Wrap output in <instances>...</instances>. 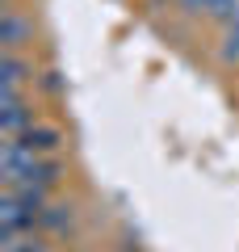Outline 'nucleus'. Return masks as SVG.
Wrapping results in <instances>:
<instances>
[{
    "label": "nucleus",
    "instance_id": "obj_1",
    "mask_svg": "<svg viewBox=\"0 0 239 252\" xmlns=\"http://www.w3.org/2000/svg\"><path fill=\"white\" fill-rule=\"evenodd\" d=\"M0 126H4V139H21L30 126V114L21 105L17 89H0Z\"/></svg>",
    "mask_w": 239,
    "mask_h": 252
},
{
    "label": "nucleus",
    "instance_id": "obj_2",
    "mask_svg": "<svg viewBox=\"0 0 239 252\" xmlns=\"http://www.w3.org/2000/svg\"><path fill=\"white\" fill-rule=\"evenodd\" d=\"M21 143H26L34 156H55V152L63 147V135L55 130V126H38V122H30V126H26V135H21Z\"/></svg>",
    "mask_w": 239,
    "mask_h": 252
},
{
    "label": "nucleus",
    "instance_id": "obj_3",
    "mask_svg": "<svg viewBox=\"0 0 239 252\" xmlns=\"http://www.w3.org/2000/svg\"><path fill=\"white\" fill-rule=\"evenodd\" d=\"M26 34H30V26L21 21V13H4V21H0V42L9 46V51H17L21 42H26Z\"/></svg>",
    "mask_w": 239,
    "mask_h": 252
},
{
    "label": "nucleus",
    "instance_id": "obj_4",
    "mask_svg": "<svg viewBox=\"0 0 239 252\" xmlns=\"http://www.w3.org/2000/svg\"><path fill=\"white\" fill-rule=\"evenodd\" d=\"M21 80H26V63L13 51H4V59H0V89H17Z\"/></svg>",
    "mask_w": 239,
    "mask_h": 252
},
{
    "label": "nucleus",
    "instance_id": "obj_5",
    "mask_svg": "<svg viewBox=\"0 0 239 252\" xmlns=\"http://www.w3.org/2000/svg\"><path fill=\"white\" fill-rule=\"evenodd\" d=\"M38 223H42L46 231H67L71 227V206H42Z\"/></svg>",
    "mask_w": 239,
    "mask_h": 252
},
{
    "label": "nucleus",
    "instance_id": "obj_6",
    "mask_svg": "<svg viewBox=\"0 0 239 252\" xmlns=\"http://www.w3.org/2000/svg\"><path fill=\"white\" fill-rule=\"evenodd\" d=\"M206 13H214V17H222V21H235L239 17V0H210Z\"/></svg>",
    "mask_w": 239,
    "mask_h": 252
},
{
    "label": "nucleus",
    "instance_id": "obj_7",
    "mask_svg": "<svg viewBox=\"0 0 239 252\" xmlns=\"http://www.w3.org/2000/svg\"><path fill=\"white\" fill-rule=\"evenodd\" d=\"M222 59H239V17L231 21L227 38H222Z\"/></svg>",
    "mask_w": 239,
    "mask_h": 252
},
{
    "label": "nucleus",
    "instance_id": "obj_8",
    "mask_svg": "<svg viewBox=\"0 0 239 252\" xmlns=\"http://www.w3.org/2000/svg\"><path fill=\"white\" fill-rule=\"evenodd\" d=\"M42 89H46V93H59V72H46V76H42Z\"/></svg>",
    "mask_w": 239,
    "mask_h": 252
}]
</instances>
